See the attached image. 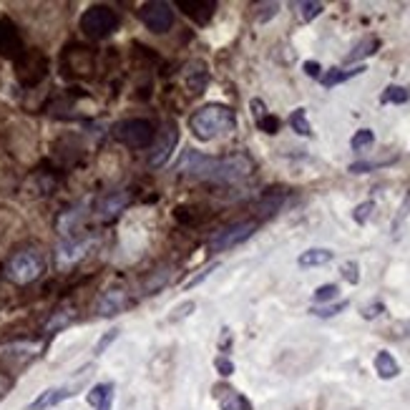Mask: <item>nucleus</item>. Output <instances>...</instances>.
<instances>
[{"instance_id":"obj_1","label":"nucleus","mask_w":410,"mask_h":410,"mask_svg":"<svg viewBox=\"0 0 410 410\" xmlns=\"http://www.w3.org/2000/svg\"><path fill=\"white\" fill-rule=\"evenodd\" d=\"M174 172L191 179H204V182L234 184L254 172V161L242 151L232 153V156H207V153L189 149L174 164Z\"/></svg>"},{"instance_id":"obj_2","label":"nucleus","mask_w":410,"mask_h":410,"mask_svg":"<svg viewBox=\"0 0 410 410\" xmlns=\"http://www.w3.org/2000/svg\"><path fill=\"white\" fill-rule=\"evenodd\" d=\"M189 129L199 141H214L237 129V114L227 104H207L189 118Z\"/></svg>"},{"instance_id":"obj_3","label":"nucleus","mask_w":410,"mask_h":410,"mask_svg":"<svg viewBox=\"0 0 410 410\" xmlns=\"http://www.w3.org/2000/svg\"><path fill=\"white\" fill-rule=\"evenodd\" d=\"M46 272V257L38 250L15 252L6 264V277L13 285H31Z\"/></svg>"},{"instance_id":"obj_4","label":"nucleus","mask_w":410,"mask_h":410,"mask_svg":"<svg viewBox=\"0 0 410 410\" xmlns=\"http://www.w3.org/2000/svg\"><path fill=\"white\" fill-rule=\"evenodd\" d=\"M114 139L129 149H149L153 144V126L146 118H126L114 126Z\"/></svg>"},{"instance_id":"obj_5","label":"nucleus","mask_w":410,"mask_h":410,"mask_svg":"<svg viewBox=\"0 0 410 410\" xmlns=\"http://www.w3.org/2000/svg\"><path fill=\"white\" fill-rule=\"evenodd\" d=\"M116 28L118 15L109 6H91L81 15V31L88 38H109L111 33H116Z\"/></svg>"},{"instance_id":"obj_6","label":"nucleus","mask_w":410,"mask_h":410,"mask_svg":"<svg viewBox=\"0 0 410 410\" xmlns=\"http://www.w3.org/2000/svg\"><path fill=\"white\" fill-rule=\"evenodd\" d=\"M257 221L254 219H245V221H234V224H229V227L219 229V232L214 234V239H212V252H227V250H234V247L245 245L247 239L254 237V232H257Z\"/></svg>"},{"instance_id":"obj_7","label":"nucleus","mask_w":410,"mask_h":410,"mask_svg":"<svg viewBox=\"0 0 410 410\" xmlns=\"http://www.w3.org/2000/svg\"><path fill=\"white\" fill-rule=\"evenodd\" d=\"M141 23L146 25L151 33H166L172 31L174 25V11L169 3L164 0H153V3H146V6L141 8Z\"/></svg>"},{"instance_id":"obj_8","label":"nucleus","mask_w":410,"mask_h":410,"mask_svg":"<svg viewBox=\"0 0 410 410\" xmlns=\"http://www.w3.org/2000/svg\"><path fill=\"white\" fill-rule=\"evenodd\" d=\"M177 144H179V126L177 123H166L164 131L159 134V139H153V151L149 156V166H153V169L164 166L166 161L172 159Z\"/></svg>"},{"instance_id":"obj_9","label":"nucleus","mask_w":410,"mask_h":410,"mask_svg":"<svg viewBox=\"0 0 410 410\" xmlns=\"http://www.w3.org/2000/svg\"><path fill=\"white\" fill-rule=\"evenodd\" d=\"M91 247H93V239L91 237H86V239H66V242H61V247L55 250V262H58V267H71V264H76L78 259L86 257Z\"/></svg>"},{"instance_id":"obj_10","label":"nucleus","mask_w":410,"mask_h":410,"mask_svg":"<svg viewBox=\"0 0 410 410\" xmlns=\"http://www.w3.org/2000/svg\"><path fill=\"white\" fill-rule=\"evenodd\" d=\"M174 6L199 25H207L217 11V3H212V0H177Z\"/></svg>"},{"instance_id":"obj_11","label":"nucleus","mask_w":410,"mask_h":410,"mask_svg":"<svg viewBox=\"0 0 410 410\" xmlns=\"http://www.w3.org/2000/svg\"><path fill=\"white\" fill-rule=\"evenodd\" d=\"M38 355H41V343H36V340H18V343L0 345V357H6V360L28 362Z\"/></svg>"},{"instance_id":"obj_12","label":"nucleus","mask_w":410,"mask_h":410,"mask_svg":"<svg viewBox=\"0 0 410 410\" xmlns=\"http://www.w3.org/2000/svg\"><path fill=\"white\" fill-rule=\"evenodd\" d=\"M212 395L217 398V403H219L221 410H252L250 400L229 385H214L212 388Z\"/></svg>"},{"instance_id":"obj_13","label":"nucleus","mask_w":410,"mask_h":410,"mask_svg":"<svg viewBox=\"0 0 410 410\" xmlns=\"http://www.w3.org/2000/svg\"><path fill=\"white\" fill-rule=\"evenodd\" d=\"M126 307V292L123 289H106L96 302L98 317H114Z\"/></svg>"},{"instance_id":"obj_14","label":"nucleus","mask_w":410,"mask_h":410,"mask_svg":"<svg viewBox=\"0 0 410 410\" xmlns=\"http://www.w3.org/2000/svg\"><path fill=\"white\" fill-rule=\"evenodd\" d=\"M71 395H74V392H71V388H66V385L46 388L43 392H38V398L28 405V410H50V408H55V405H61L63 400H68Z\"/></svg>"},{"instance_id":"obj_15","label":"nucleus","mask_w":410,"mask_h":410,"mask_svg":"<svg viewBox=\"0 0 410 410\" xmlns=\"http://www.w3.org/2000/svg\"><path fill=\"white\" fill-rule=\"evenodd\" d=\"M367 71V66H353V68H330V71H322L320 76V83L322 88H335L345 81L355 78V76H362Z\"/></svg>"},{"instance_id":"obj_16","label":"nucleus","mask_w":410,"mask_h":410,"mask_svg":"<svg viewBox=\"0 0 410 410\" xmlns=\"http://www.w3.org/2000/svg\"><path fill=\"white\" fill-rule=\"evenodd\" d=\"M114 392H116L114 383H98V385H93L91 390H88L86 403L91 405L93 410H111V405H114Z\"/></svg>"},{"instance_id":"obj_17","label":"nucleus","mask_w":410,"mask_h":410,"mask_svg":"<svg viewBox=\"0 0 410 410\" xmlns=\"http://www.w3.org/2000/svg\"><path fill=\"white\" fill-rule=\"evenodd\" d=\"M186 86H189V91L194 93V96H199V93L207 91V86H209L207 63L204 61L189 63V68H186Z\"/></svg>"},{"instance_id":"obj_18","label":"nucleus","mask_w":410,"mask_h":410,"mask_svg":"<svg viewBox=\"0 0 410 410\" xmlns=\"http://www.w3.org/2000/svg\"><path fill=\"white\" fill-rule=\"evenodd\" d=\"M380 46H383V41H380L378 36H365L360 43L353 46V50L345 55V66H350V63H360L362 58H370V55H375L380 50Z\"/></svg>"},{"instance_id":"obj_19","label":"nucleus","mask_w":410,"mask_h":410,"mask_svg":"<svg viewBox=\"0 0 410 410\" xmlns=\"http://www.w3.org/2000/svg\"><path fill=\"white\" fill-rule=\"evenodd\" d=\"M335 259V252L327 250V247H313V250H305L297 257V264L302 270H313V267H322V264H330Z\"/></svg>"},{"instance_id":"obj_20","label":"nucleus","mask_w":410,"mask_h":410,"mask_svg":"<svg viewBox=\"0 0 410 410\" xmlns=\"http://www.w3.org/2000/svg\"><path fill=\"white\" fill-rule=\"evenodd\" d=\"M373 365H375V373H378L380 380H392V378H398V375H400L398 360H395V357H392L388 350H380L378 355H375Z\"/></svg>"},{"instance_id":"obj_21","label":"nucleus","mask_w":410,"mask_h":410,"mask_svg":"<svg viewBox=\"0 0 410 410\" xmlns=\"http://www.w3.org/2000/svg\"><path fill=\"white\" fill-rule=\"evenodd\" d=\"M408 101H410L408 86H395V83H390L385 91L380 93V104L383 106H403V104H408Z\"/></svg>"},{"instance_id":"obj_22","label":"nucleus","mask_w":410,"mask_h":410,"mask_svg":"<svg viewBox=\"0 0 410 410\" xmlns=\"http://www.w3.org/2000/svg\"><path fill=\"white\" fill-rule=\"evenodd\" d=\"M129 204V194H123V191H118V194H111L106 196L104 202H101V207H98V212H101V217H116L118 212H121L123 207Z\"/></svg>"},{"instance_id":"obj_23","label":"nucleus","mask_w":410,"mask_h":410,"mask_svg":"<svg viewBox=\"0 0 410 410\" xmlns=\"http://www.w3.org/2000/svg\"><path fill=\"white\" fill-rule=\"evenodd\" d=\"M289 126H292L294 134L305 136V139H310L313 136V126H310V118H307V109H294L292 116H289Z\"/></svg>"},{"instance_id":"obj_24","label":"nucleus","mask_w":410,"mask_h":410,"mask_svg":"<svg viewBox=\"0 0 410 410\" xmlns=\"http://www.w3.org/2000/svg\"><path fill=\"white\" fill-rule=\"evenodd\" d=\"M76 315L71 313V310H58V313H53V317L46 322V332L48 335H55V332H61L63 327H68V324L74 322Z\"/></svg>"},{"instance_id":"obj_25","label":"nucleus","mask_w":410,"mask_h":410,"mask_svg":"<svg viewBox=\"0 0 410 410\" xmlns=\"http://www.w3.org/2000/svg\"><path fill=\"white\" fill-rule=\"evenodd\" d=\"M294 8H297V13H300L302 23H310V20L320 18L322 11H324L322 3H315V0H302V3H297Z\"/></svg>"},{"instance_id":"obj_26","label":"nucleus","mask_w":410,"mask_h":410,"mask_svg":"<svg viewBox=\"0 0 410 410\" xmlns=\"http://www.w3.org/2000/svg\"><path fill=\"white\" fill-rule=\"evenodd\" d=\"M392 161H398V153L395 156H390V159H375V161H355V164L348 166L350 174H367L373 172V169H380V166H388L392 164Z\"/></svg>"},{"instance_id":"obj_27","label":"nucleus","mask_w":410,"mask_h":410,"mask_svg":"<svg viewBox=\"0 0 410 410\" xmlns=\"http://www.w3.org/2000/svg\"><path fill=\"white\" fill-rule=\"evenodd\" d=\"M337 294H340V287L332 285V282H327V285H320V287L315 289L313 300H315V305H327V302L337 300Z\"/></svg>"},{"instance_id":"obj_28","label":"nucleus","mask_w":410,"mask_h":410,"mask_svg":"<svg viewBox=\"0 0 410 410\" xmlns=\"http://www.w3.org/2000/svg\"><path fill=\"white\" fill-rule=\"evenodd\" d=\"M348 305H350L348 300H340V302H335V305H315L310 313H313L315 317L327 320V317H335V315H340L343 310H348Z\"/></svg>"},{"instance_id":"obj_29","label":"nucleus","mask_w":410,"mask_h":410,"mask_svg":"<svg viewBox=\"0 0 410 410\" xmlns=\"http://www.w3.org/2000/svg\"><path fill=\"white\" fill-rule=\"evenodd\" d=\"M375 209H378V204L373 202V199H367V202L357 204L355 209H353V219H355V224H367L370 221V217L375 214Z\"/></svg>"},{"instance_id":"obj_30","label":"nucleus","mask_w":410,"mask_h":410,"mask_svg":"<svg viewBox=\"0 0 410 410\" xmlns=\"http://www.w3.org/2000/svg\"><path fill=\"white\" fill-rule=\"evenodd\" d=\"M375 144V134L373 129H360L355 131V136L350 139V146H353V151H362V149L373 146Z\"/></svg>"},{"instance_id":"obj_31","label":"nucleus","mask_w":410,"mask_h":410,"mask_svg":"<svg viewBox=\"0 0 410 410\" xmlns=\"http://www.w3.org/2000/svg\"><path fill=\"white\" fill-rule=\"evenodd\" d=\"M196 310V302L194 300H184L182 305H177L172 310V315H169V317H166V322H182V320H186L189 317L191 313H194Z\"/></svg>"},{"instance_id":"obj_32","label":"nucleus","mask_w":410,"mask_h":410,"mask_svg":"<svg viewBox=\"0 0 410 410\" xmlns=\"http://www.w3.org/2000/svg\"><path fill=\"white\" fill-rule=\"evenodd\" d=\"M118 335H121V327H114V330H109V332H104V335H101V340H98L96 343V348H93V355H104L106 350L111 348V345L116 343L118 340Z\"/></svg>"},{"instance_id":"obj_33","label":"nucleus","mask_w":410,"mask_h":410,"mask_svg":"<svg viewBox=\"0 0 410 410\" xmlns=\"http://www.w3.org/2000/svg\"><path fill=\"white\" fill-rule=\"evenodd\" d=\"M280 126H282V121L275 116V114H267V116H262L257 121V129L262 131V134H267V136L280 134Z\"/></svg>"},{"instance_id":"obj_34","label":"nucleus","mask_w":410,"mask_h":410,"mask_svg":"<svg viewBox=\"0 0 410 410\" xmlns=\"http://www.w3.org/2000/svg\"><path fill=\"white\" fill-rule=\"evenodd\" d=\"M280 3H262V6L257 8V13H254V20L257 23H267L270 18H275L277 13H280Z\"/></svg>"},{"instance_id":"obj_35","label":"nucleus","mask_w":410,"mask_h":410,"mask_svg":"<svg viewBox=\"0 0 410 410\" xmlns=\"http://www.w3.org/2000/svg\"><path fill=\"white\" fill-rule=\"evenodd\" d=\"M343 277H345V282H350V285H357L360 282V264L355 262V259H350V262H345L343 264Z\"/></svg>"},{"instance_id":"obj_36","label":"nucleus","mask_w":410,"mask_h":410,"mask_svg":"<svg viewBox=\"0 0 410 410\" xmlns=\"http://www.w3.org/2000/svg\"><path fill=\"white\" fill-rule=\"evenodd\" d=\"M360 315H362V320H375V317H380V315H385V302H380V300L370 302V305L362 307Z\"/></svg>"},{"instance_id":"obj_37","label":"nucleus","mask_w":410,"mask_h":410,"mask_svg":"<svg viewBox=\"0 0 410 410\" xmlns=\"http://www.w3.org/2000/svg\"><path fill=\"white\" fill-rule=\"evenodd\" d=\"M214 270H219V262L209 264V267H204V270L199 272V275H196V277H191L189 282H184V289H191V287H196V285H202V282L207 280V277L212 275V272H214Z\"/></svg>"},{"instance_id":"obj_38","label":"nucleus","mask_w":410,"mask_h":410,"mask_svg":"<svg viewBox=\"0 0 410 410\" xmlns=\"http://www.w3.org/2000/svg\"><path fill=\"white\" fill-rule=\"evenodd\" d=\"M214 367L219 370L221 378H229V375H234V362L229 360V357H224V355L214 357Z\"/></svg>"},{"instance_id":"obj_39","label":"nucleus","mask_w":410,"mask_h":410,"mask_svg":"<svg viewBox=\"0 0 410 410\" xmlns=\"http://www.w3.org/2000/svg\"><path fill=\"white\" fill-rule=\"evenodd\" d=\"M219 353L224 357L232 353V330L229 327H221V337H219Z\"/></svg>"},{"instance_id":"obj_40","label":"nucleus","mask_w":410,"mask_h":410,"mask_svg":"<svg viewBox=\"0 0 410 410\" xmlns=\"http://www.w3.org/2000/svg\"><path fill=\"white\" fill-rule=\"evenodd\" d=\"M250 111H252V116H254V121H259L262 116H267V114H270L262 98H252V101H250Z\"/></svg>"},{"instance_id":"obj_41","label":"nucleus","mask_w":410,"mask_h":410,"mask_svg":"<svg viewBox=\"0 0 410 410\" xmlns=\"http://www.w3.org/2000/svg\"><path fill=\"white\" fill-rule=\"evenodd\" d=\"M302 71H305L310 78H320V76H322V66H320L317 61H305L302 63Z\"/></svg>"},{"instance_id":"obj_42","label":"nucleus","mask_w":410,"mask_h":410,"mask_svg":"<svg viewBox=\"0 0 410 410\" xmlns=\"http://www.w3.org/2000/svg\"><path fill=\"white\" fill-rule=\"evenodd\" d=\"M410 214V194H408V202L403 204V207H400V214H398V221L400 219H405V217ZM398 221H395V224H398Z\"/></svg>"},{"instance_id":"obj_43","label":"nucleus","mask_w":410,"mask_h":410,"mask_svg":"<svg viewBox=\"0 0 410 410\" xmlns=\"http://www.w3.org/2000/svg\"><path fill=\"white\" fill-rule=\"evenodd\" d=\"M400 327H403V330H405L403 335H408V337H410V320H405V322L400 324Z\"/></svg>"}]
</instances>
